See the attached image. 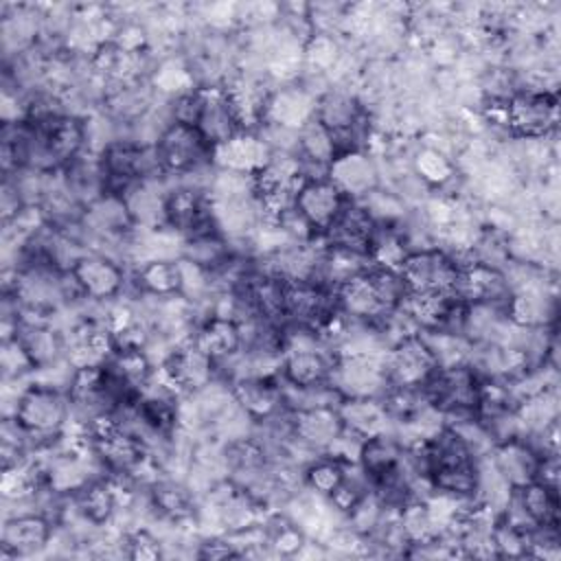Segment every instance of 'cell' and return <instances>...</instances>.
Listing matches in <instances>:
<instances>
[{"instance_id": "1", "label": "cell", "mask_w": 561, "mask_h": 561, "mask_svg": "<svg viewBox=\"0 0 561 561\" xmlns=\"http://www.w3.org/2000/svg\"><path fill=\"white\" fill-rule=\"evenodd\" d=\"M13 416L28 430L35 440V451H39L57 443L68 427L70 397L64 390L31 381L28 388L20 394Z\"/></svg>"}, {"instance_id": "2", "label": "cell", "mask_w": 561, "mask_h": 561, "mask_svg": "<svg viewBox=\"0 0 561 561\" xmlns=\"http://www.w3.org/2000/svg\"><path fill=\"white\" fill-rule=\"evenodd\" d=\"M458 261L443 248H423L412 250L399 272L408 285V291L414 294H449L454 296L460 278Z\"/></svg>"}, {"instance_id": "3", "label": "cell", "mask_w": 561, "mask_h": 561, "mask_svg": "<svg viewBox=\"0 0 561 561\" xmlns=\"http://www.w3.org/2000/svg\"><path fill=\"white\" fill-rule=\"evenodd\" d=\"M557 123L554 92L519 90L506 101V129L513 138H548L557 131Z\"/></svg>"}, {"instance_id": "4", "label": "cell", "mask_w": 561, "mask_h": 561, "mask_svg": "<svg viewBox=\"0 0 561 561\" xmlns=\"http://www.w3.org/2000/svg\"><path fill=\"white\" fill-rule=\"evenodd\" d=\"M162 173L169 178L191 173L204 164H210L213 147L204 140L197 127L169 123L153 145Z\"/></svg>"}, {"instance_id": "5", "label": "cell", "mask_w": 561, "mask_h": 561, "mask_svg": "<svg viewBox=\"0 0 561 561\" xmlns=\"http://www.w3.org/2000/svg\"><path fill=\"white\" fill-rule=\"evenodd\" d=\"M329 383L342 397H381L388 388L383 355H337Z\"/></svg>"}, {"instance_id": "6", "label": "cell", "mask_w": 561, "mask_h": 561, "mask_svg": "<svg viewBox=\"0 0 561 561\" xmlns=\"http://www.w3.org/2000/svg\"><path fill=\"white\" fill-rule=\"evenodd\" d=\"M55 524L42 513H18L2 519L0 561L26 559L48 550Z\"/></svg>"}, {"instance_id": "7", "label": "cell", "mask_w": 561, "mask_h": 561, "mask_svg": "<svg viewBox=\"0 0 561 561\" xmlns=\"http://www.w3.org/2000/svg\"><path fill=\"white\" fill-rule=\"evenodd\" d=\"M72 274L88 300H114L131 287V276H127V267L101 252H85Z\"/></svg>"}, {"instance_id": "8", "label": "cell", "mask_w": 561, "mask_h": 561, "mask_svg": "<svg viewBox=\"0 0 561 561\" xmlns=\"http://www.w3.org/2000/svg\"><path fill=\"white\" fill-rule=\"evenodd\" d=\"M388 386H423L438 368L423 335H410L394 342L383 353Z\"/></svg>"}, {"instance_id": "9", "label": "cell", "mask_w": 561, "mask_h": 561, "mask_svg": "<svg viewBox=\"0 0 561 561\" xmlns=\"http://www.w3.org/2000/svg\"><path fill=\"white\" fill-rule=\"evenodd\" d=\"M346 199H364L381 186V164L368 149L342 151L329 164L327 175Z\"/></svg>"}, {"instance_id": "10", "label": "cell", "mask_w": 561, "mask_h": 561, "mask_svg": "<svg viewBox=\"0 0 561 561\" xmlns=\"http://www.w3.org/2000/svg\"><path fill=\"white\" fill-rule=\"evenodd\" d=\"M158 368L167 375V379L178 388L180 394L199 392L215 379H219L215 359L206 351H202L195 340L178 344Z\"/></svg>"}, {"instance_id": "11", "label": "cell", "mask_w": 561, "mask_h": 561, "mask_svg": "<svg viewBox=\"0 0 561 561\" xmlns=\"http://www.w3.org/2000/svg\"><path fill=\"white\" fill-rule=\"evenodd\" d=\"M377 221L357 199H346L333 224L320 234L327 248L368 254ZM370 256V254H368Z\"/></svg>"}, {"instance_id": "12", "label": "cell", "mask_w": 561, "mask_h": 561, "mask_svg": "<svg viewBox=\"0 0 561 561\" xmlns=\"http://www.w3.org/2000/svg\"><path fill=\"white\" fill-rule=\"evenodd\" d=\"M204 90V105L197 118V131L210 147H217L239 131L245 129L232 99L228 96L226 88H202Z\"/></svg>"}, {"instance_id": "13", "label": "cell", "mask_w": 561, "mask_h": 561, "mask_svg": "<svg viewBox=\"0 0 561 561\" xmlns=\"http://www.w3.org/2000/svg\"><path fill=\"white\" fill-rule=\"evenodd\" d=\"M486 456L511 489H519L537 480L541 454L524 436L495 443Z\"/></svg>"}, {"instance_id": "14", "label": "cell", "mask_w": 561, "mask_h": 561, "mask_svg": "<svg viewBox=\"0 0 561 561\" xmlns=\"http://www.w3.org/2000/svg\"><path fill=\"white\" fill-rule=\"evenodd\" d=\"M272 158V149L256 129H243L230 140L213 147L210 160L217 169L256 175Z\"/></svg>"}, {"instance_id": "15", "label": "cell", "mask_w": 561, "mask_h": 561, "mask_svg": "<svg viewBox=\"0 0 561 561\" xmlns=\"http://www.w3.org/2000/svg\"><path fill=\"white\" fill-rule=\"evenodd\" d=\"M344 204H346V197L329 178L305 180L294 202L296 210L307 219V224L316 230V234H322L333 224V219L340 215Z\"/></svg>"}, {"instance_id": "16", "label": "cell", "mask_w": 561, "mask_h": 561, "mask_svg": "<svg viewBox=\"0 0 561 561\" xmlns=\"http://www.w3.org/2000/svg\"><path fill=\"white\" fill-rule=\"evenodd\" d=\"M316 103L318 99L298 79L291 83H278L265 103L263 123L300 129L316 116Z\"/></svg>"}, {"instance_id": "17", "label": "cell", "mask_w": 561, "mask_h": 561, "mask_svg": "<svg viewBox=\"0 0 561 561\" xmlns=\"http://www.w3.org/2000/svg\"><path fill=\"white\" fill-rule=\"evenodd\" d=\"M167 193L169 180L149 178L134 182L121 197L129 210V217L136 228H162L167 226Z\"/></svg>"}, {"instance_id": "18", "label": "cell", "mask_w": 561, "mask_h": 561, "mask_svg": "<svg viewBox=\"0 0 561 561\" xmlns=\"http://www.w3.org/2000/svg\"><path fill=\"white\" fill-rule=\"evenodd\" d=\"M342 430L335 408H311L291 412V436L313 454H327Z\"/></svg>"}, {"instance_id": "19", "label": "cell", "mask_w": 561, "mask_h": 561, "mask_svg": "<svg viewBox=\"0 0 561 561\" xmlns=\"http://www.w3.org/2000/svg\"><path fill=\"white\" fill-rule=\"evenodd\" d=\"M234 401L254 419L263 421L285 410L280 375L278 377H241L230 383Z\"/></svg>"}, {"instance_id": "20", "label": "cell", "mask_w": 561, "mask_h": 561, "mask_svg": "<svg viewBox=\"0 0 561 561\" xmlns=\"http://www.w3.org/2000/svg\"><path fill=\"white\" fill-rule=\"evenodd\" d=\"M506 313L519 327H554L559 313L554 283L515 291L506 305Z\"/></svg>"}, {"instance_id": "21", "label": "cell", "mask_w": 561, "mask_h": 561, "mask_svg": "<svg viewBox=\"0 0 561 561\" xmlns=\"http://www.w3.org/2000/svg\"><path fill=\"white\" fill-rule=\"evenodd\" d=\"M368 272V270H366ZM359 274L348 278L346 283H342L335 289V300H337V309L353 318V320H362V322H370V324H379L388 311L383 300L379 298L377 289L373 287L368 274Z\"/></svg>"}, {"instance_id": "22", "label": "cell", "mask_w": 561, "mask_h": 561, "mask_svg": "<svg viewBox=\"0 0 561 561\" xmlns=\"http://www.w3.org/2000/svg\"><path fill=\"white\" fill-rule=\"evenodd\" d=\"M335 410L342 425L364 438L386 434L392 427V419L381 397H342Z\"/></svg>"}, {"instance_id": "23", "label": "cell", "mask_w": 561, "mask_h": 561, "mask_svg": "<svg viewBox=\"0 0 561 561\" xmlns=\"http://www.w3.org/2000/svg\"><path fill=\"white\" fill-rule=\"evenodd\" d=\"M513 497L533 528L559 526V489L535 480L526 486L513 489Z\"/></svg>"}, {"instance_id": "24", "label": "cell", "mask_w": 561, "mask_h": 561, "mask_svg": "<svg viewBox=\"0 0 561 561\" xmlns=\"http://www.w3.org/2000/svg\"><path fill=\"white\" fill-rule=\"evenodd\" d=\"M193 340L215 362H221V359H226V357H230V355L241 351L239 324L234 320H228V318H217V316L206 318L197 327Z\"/></svg>"}, {"instance_id": "25", "label": "cell", "mask_w": 561, "mask_h": 561, "mask_svg": "<svg viewBox=\"0 0 561 561\" xmlns=\"http://www.w3.org/2000/svg\"><path fill=\"white\" fill-rule=\"evenodd\" d=\"M134 294L147 296H178L180 294V263L178 261H147L131 270Z\"/></svg>"}, {"instance_id": "26", "label": "cell", "mask_w": 561, "mask_h": 561, "mask_svg": "<svg viewBox=\"0 0 561 561\" xmlns=\"http://www.w3.org/2000/svg\"><path fill=\"white\" fill-rule=\"evenodd\" d=\"M524 436H537L559 423V394L554 390H541L522 399L515 408Z\"/></svg>"}, {"instance_id": "27", "label": "cell", "mask_w": 561, "mask_h": 561, "mask_svg": "<svg viewBox=\"0 0 561 561\" xmlns=\"http://www.w3.org/2000/svg\"><path fill=\"white\" fill-rule=\"evenodd\" d=\"M410 167L430 188H443L456 175L454 160L443 151L425 145L423 140L416 142Z\"/></svg>"}, {"instance_id": "28", "label": "cell", "mask_w": 561, "mask_h": 561, "mask_svg": "<svg viewBox=\"0 0 561 561\" xmlns=\"http://www.w3.org/2000/svg\"><path fill=\"white\" fill-rule=\"evenodd\" d=\"M344 471H346V462H342V460H337L329 454H322L305 467L302 482L313 493H318L322 497H329L340 486V482L344 480Z\"/></svg>"}, {"instance_id": "29", "label": "cell", "mask_w": 561, "mask_h": 561, "mask_svg": "<svg viewBox=\"0 0 561 561\" xmlns=\"http://www.w3.org/2000/svg\"><path fill=\"white\" fill-rule=\"evenodd\" d=\"M526 535H528L526 530L497 517L493 524V546H495L497 557H511V559L528 557V537Z\"/></svg>"}, {"instance_id": "30", "label": "cell", "mask_w": 561, "mask_h": 561, "mask_svg": "<svg viewBox=\"0 0 561 561\" xmlns=\"http://www.w3.org/2000/svg\"><path fill=\"white\" fill-rule=\"evenodd\" d=\"M0 368H2V379H31L33 377L35 366L18 337L2 340Z\"/></svg>"}]
</instances>
